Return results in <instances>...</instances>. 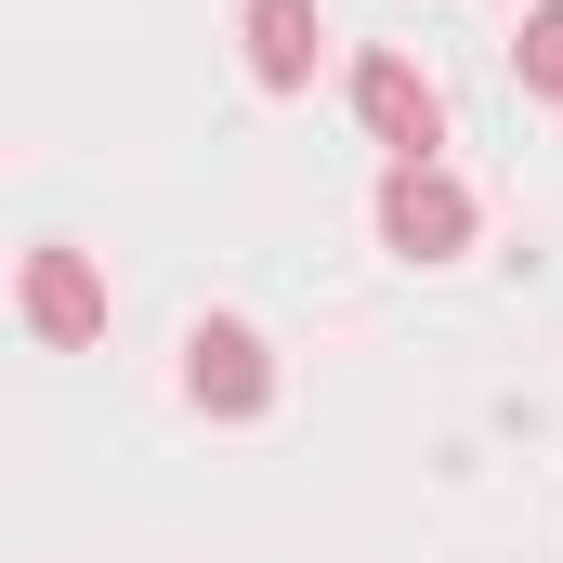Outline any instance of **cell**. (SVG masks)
Masks as SVG:
<instances>
[{
  "mask_svg": "<svg viewBox=\"0 0 563 563\" xmlns=\"http://www.w3.org/2000/svg\"><path fill=\"white\" fill-rule=\"evenodd\" d=\"M314 53H328L314 0H250V79H263V92H301V79H314Z\"/></svg>",
  "mask_w": 563,
  "mask_h": 563,
  "instance_id": "5b68a950",
  "label": "cell"
},
{
  "mask_svg": "<svg viewBox=\"0 0 563 563\" xmlns=\"http://www.w3.org/2000/svg\"><path fill=\"white\" fill-rule=\"evenodd\" d=\"M354 119L394 144V157H432V144H445V92H432L407 53H367V66H354Z\"/></svg>",
  "mask_w": 563,
  "mask_h": 563,
  "instance_id": "3957f363",
  "label": "cell"
},
{
  "mask_svg": "<svg viewBox=\"0 0 563 563\" xmlns=\"http://www.w3.org/2000/svg\"><path fill=\"white\" fill-rule=\"evenodd\" d=\"M511 53H525V92H538V106H563V0H538V13H525V40H511Z\"/></svg>",
  "mask_w": 563,
  "mask_h": 563,
  "instance_id": "8992f818",
  "label": "cell"
},
{
  "mask_svg": "<svg viewBox=\"0 0 563 563\" xmlns=\"http://www.w3.org/2000/svg\"><path fill=\"white\" fill-rule=\"evenodd\" d=\"M184 394H197L210 420H263V407H276V354H263V328L210 314V328L184 341Z\"/></svg>",
  "mask_w": 563,
  "mask_h": 563,
  "instance_id": "7a4b0ae2",
  "label": "cell"
},
{
  "mask_svg": "<svg viewBox=\"0 0 563 563\" xmlns=\"http://www.w3.org/2000/svg\"><path fill=\"white\" fill-rule=\"evenodd\" d=\"M380 250H407V263L472 250V197H459L432 157H394V170H380Z\"/></svg>",
  "mask_w": 563,
  "mask_h": 563,
  "instance_id": "6da1fadb",
  "label": "cell"
},
{
  "mask_svg": "<svg viewBox=\"0 0 563 563\" xmlns=\"http://www.w3.org/2000/svg\"><path fill=\"white\" fill-rule=\"evenodd\" d=\"M26 328L40 341H106V276L79 250H26Z\"/></svg>",
  "mask_w": 563,
  "mask_h": 563,
  "instance_id": "277c9868",
  "label": "cell"
}]
</instances>
